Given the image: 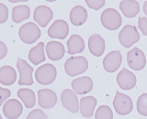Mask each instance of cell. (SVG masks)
I'll list each match as a JSON object with an SVG mask.
<instances>
[{
    "mask_svg": "<svg viewBox=\"0 0 147 119\" xmlns=\"http://www.w3.org/2000/svg\"><path fill=\"white\" fill-rule=\"evenodd\" d=\"M88 68V62L83 56L71 57L64 63V71L69 76L79 75Z\"/></svg>",
    "mask_w": 147,
    "mask_h": 119,
    "instance_id": "cell-1",
    "label": "cell"
},
{
    "mask_svg": "<svg viewBox=\"0 0 147 119\" xmlns=\"http://www.w3.org/2000/svg\"><path fill=\"white\" fill-rule=\"evenodd\" d=\"M100 21L104 27L109 30H116L121 25V17L114 8H107L101 13Z\"/></svg>",
    "mask_w": 147,
    "mask_h": 119,
    "instance_id": "cell-2",
    "label": "cell"
},
{
    "mask_svg": "<svg viewBox=\"0 0 147 119\" xmlns=\"http://www.w3.org/2000/svg\"><path fill=\"white\" fill-rule=\"evenodd\" d=\"M18 36L24 43H34L40 37V30L37 24L33 22H28L22 25L18 30Z\"/></svg>",
    "mask_w": 147,
    "mask_h": 119,
    "instance_id": "cell-3",
    "label": "cell"
},
{
    "mask_svg": "<svg viewBox=\"0 0 147 119\" xmlns=\"http://www.w3.org/2000/svg\"><path fill=\"white\" fill-rule=\"evenodd\" d=\"M57 75L56 68L50 63H46L44 65L38 68L35 72V78L40 84L48 85L55 80Z\"/></svg>",
    "mask_w": 147,
    "mask_h": 119,
    "instance_id": "cell-4",
    "label": "cell"
},
{
    "mask_svg": "<svg viewBox=\"0 0 147 119\" xmlns=\"http://www.w3.org/2000/svg\"><path fill=\"white\" fill-rule=\"evenodd\" d=\"M140 39V34L132 25H126L119 34V40L125 48H129Z\"/></svg>",
    "mask_w": 147,
    "mask_h": 119,
    "instance_id": "cell-5",
    "label": "cell"
},
{
    "mask_svg": "<svg viewBox=\"0 0 147 119\" xmlns=\"http://www.w3.org/2000/svg\"><path fill=\"white\" fill-rule=\"evenodd\" d=\"M113 106L117 114H121V116H126L132 111V100L128 95L117 92L113 100Z\"/></svg>",
    "mask_w": 147,
    "mask_h": 119,
    "instance_id": "cell-6",
    "label": "cell"
},
{
    "mask_svg": "<svg viewBox=\"0 0 147 119\" xmlns=\"http://www.w3.org/2000/svg\"><path fill=\"white\" fill-rule=\"evenodd\" d=\"M127 62L132 70L141 71L146 64L145 55L140 49L135 47L127 53Z\"/></svg>",
    "mask_w": 147,
    "mask_h": 119,
    "instance_id": "cell-7",
    "label": "cell"
},
{
    "mask_svg": "<svg viewBox=\"0 0 147 119\" xmlns=\"http://www.w3.org/2000/svg\"><path fill=\"white\" fill-rule=\"evenodd\" d=\"M17 68L18 69V72H20L18 84L20 85H31L33 84V79H32L33 68L30 66L25 60H23L21 58H18Z\"/></svg>",
    "mask_w": 147,
    "mask_h": 119,
    "instance_id": "cell-8",
    "label": "cell"
},
{
    "mask_svg": "<svg viewBox=\"0 0 147 119\" xmlns=\"http://www.w3.org/2000/svg\"><path fill=\"white\" fill-rule=\"evenodd\" d=\"M69 33V26L67 22L63 19H57L49 27L48 35L53 39H63Z\"/></svg>",
    "mask_w": 147,
    "mask_h": 119,
    "instance_id": "cell-9",
    "label": "cell"
},
{
    "mask_svg": "<svg viewBox=\"0 0 147 119\" xmlns=\"http://www.w3.org/2000/svg\"><path fill=\"white\" fill-rule=\"evenodd\" d=\"M122 57L119 50H113L106 55L103 60V67L106 72H114L119 68L121 64Z\"/></svg>",
    "mask_w": 147,
    "mask_h": 119,
    "instance_id": "cell-10",
    "label": "cell"
},
{
    "mask_svg": "<svg viewBox=\"0 0 147 119\" xmlns=\"http://www.w3.org/2000/svg\"><path fill=\"white\" fill-rule=\"evenodd\" d=\"M38 102L40 107L52 108L57 103V95L53 90L40 89L38 91Z\"/></svg>",
    "mask_w": 147,
    "mask_h": 119,
    "instance_id": "cell-11",
    "label": "cell"
},
{
    "mask_svg": "<svg viewBox=\"0 0 147 119\" xmlns=\"http://www.w3.org/2000/svg\"><path fill=\"white\" fill-rule=\"evenodd\" d=\"M117 82L122 90H131L136 85V76L134 73L123 68L117 75Z\"/></svg>",
    "mask_w": 147,
    "mask_h": 119,
    "instance_id": "cell-12",
    "label": "cell"
},
{
    "mask_svg": "<svg viewBox=\"0 0 147 119\" xmlns=\"http://www.w3.org/2000/svg\"><path fill=\"white\" fill-rule=\"evenodd\" d=\"M4 114L8 119H17L23 112L22 104L16 99H9L3 104Z\"/></svg>",
    "mask_w": 147,
    "mask_h": 119,
    "instance_id": "cell-13",
    "label": "cell"
},
{
    "mask_svg": "<svg viewBox=\"0 0 147 119\" xmlns=\"http://www.w3.org/2000/svg\"><path fill=\"white\" fill-rule=\"evenodd\" d=\"M61 101L63 106L72 113H76L80 109L77 96L70 89H65L63 91L61 94Z\"/></svg>",
    "mask_w": 147,
    "mask_h": 119,
    "instance_id": "cell-14",
    "label": "cell"
},
{
    "mask_svg": "<svg viewBox=\"0 0 147 119\" xmlns=\"http://www.w3.org/2000/svg\"><path fill=\"white\" fill-rule=\"evenodd\" d=\"M53 17V12L50 7L46 6H39L35 8L33 18L40 27H46L51 19Z\"/></svg>",
    "mask_w": 147,
    "mask_h": 119,
    "instance_id": "cell-15",
    "label": "cell"
},
{
    "mask_svg": "<svg viewBox=\"0 0 147 119\" xmlns=\"http://www.w3.org/2000/svg\"><path fill=\"white\" fill-rule=\"evenodd\" d=\"M71 85L75 93L77 94H85L89 93L93 88V82L90 77L84 76L74 80Z\"/></svg>",
    "mask_w": 147,
    "mask_h": 119,
    "instance_id": "cell-16",
    "label": "cell"
},
{
    "mask_svg": "<svg viewBox=\"0 0 147 119\" xmlns=\"http://www.w3.org/2000/svg\"><path fill=\"white\" fill-rule=\"evenodd\" d=\"M89 51L96 57H99L104 53L105 40L99 34H93L88 39Z\"/></svg>",
    "mask_w": 147,
    "mask_h": 119,
    "instance_id": "cell-17",
    "label": "cell"
},
{
    "mask_svg": "<svg viewBox=\"0 0 147 119\" xmlns=\"http://www.w3.org/2000/svg\"><path fill=\"white\" fill-rule=\"evenodd\" d=\"M46 53L52 61H59L64 55V47L59 41H50L46 45Z\"/></svg>",
    "mask_w": 147,
    "mask_h": 119,
    "instance_id": "cell-18",
    "label": "cell"
},
{
    "mask_svg": "<svg viewBox=\"0 0 147 119\" xmlns=\"http://www.w3.org/2000/svg\"><path fill=\"white\" fill-rule=\"evenodd\" d=\"M96 105V99L93 96H86L80 100V113L84 117L89 118L93 116Z\"/></svg>",
    "mask_w": 147,
    "mask_h": 119,
    "instance_id": "cell-19",
    "label": "cell"
},
{
    "mask_svg": "<svg viewBox=\"0 0 147 119\" xmlns=\"http://www.w3.org/2000/svg\"><path fill=\"white\" fill-rule=\"evenodd\" d=\"M119 8L126 17H134L140 11V5L135 0H123L119 3Z\"/></svg>",
    "mask_w": 147,
    "mask_h": 119,
    "instance_id": "cell-20",
    "label": "cell"
},
{
    "mask_svg": "<svg viewBox=\"0 0 147 119\" xmlns=\"http://www.w3.org/2000/svg\"><path fill=\"white\" fill-rule=\"evenodd\" d=\"M70 21L75 26H81L87 19V12L84 7L76 6L71 9L70 12Z\"/></svg>",
    "mask_w": 147,
    "mask_h": 119,
    "instance_id": "cell-21",
    "label": "cell"
},
{
    "mask_svg": "<svg viewBox=\"0 0 147 119\" xmlns=\"http://www.w3.org/2000/svg\"><path fill=\"white\" fill-rule=\"evenodd\" d=\"M67 47L69 54L80 53L85 49V41L81 36L74 34L67 41Z\"/></svg>",
    "mask_w": 147,
    "mask_h": 119,
    "instance_id": "cell-22",
    "label": "cell"
},
{
    "mask_svg": "<svg viewBox=\"0 0 147 119\" xmlns=\"http://www.w3.org/2000/svg\"><path fill=\"white\" fill-rule=\"evenodd\" d=\"M17 73L15 69L9 65L0 68V82L4 85H11L16 82Z\"/></svg>",
    "mask_w": 147,
    "mask_h": 119,
    "instance_id": "cell-23",
    "label": "cell"
},
{
    "mask_svg": "<svg viewBox=\"0 0 147 119\" xmlns=\"http://www.w3.org/2000/svg\"><path fill=\"white\" fill-rule=\"evenodd\" d=\"M30 61L37 65L45 61V54H44V43L40 42L37 46L32 48L29 52Z\"/></svg>",
    "mask_w": 147,
    "mask_h": 119,
    "instance_id": "cell-24",
    "label": "cell"
},
{
    "mask_svg": "<svg viewBox=\"0 0 147 119\" xmlns=\"http://www.w3.org/2000/svg\"><path fill=\"white\" fill-rule=\"evenodd\" d=\"M30 9L26 5L17 6L12 9V20L15 23H20L30 17Z\"/></svg>",
    "mask_w": 147,
    "mask_h": 119,
    "instance_id": "cell-25",
    "label": "cell"
},
{
    "mask_svg": "<svg viewBox=\"0 0 147 119\" xmlns=\"http://www.w3.org/2000/svg\"><path fill=\"white\" fill-rule=\"evenodd\" d=\"M18 96L20 97L27 108H31L35 105L36 97L34 92L30 89H20L18 91Z\"/></svg>",
    "mask_w": 147,
    "mask_h": 119,
    "instance_id": "cell-26",
    "label": "cell"
},
{
    "mask_svg": "<svg viewBox=\"0 0 147 119\" xmlns=\"http://www.w3.org/2000/svg\"><path fill=\"white\" fill-rule=\"evenodd\" d=\"M96 119H113L112 110L108 105H101L98 108L95 114Z\"/></svg>",
    "mask_w": 147,
    "mask_h": 119,
    "instance_id": "cell-27",
    "label": "cell"
},
{
    "mask_svg": "<svg viewBox=\"0 0 147 119\" xmlns=\"http://www.w3.org/2000/svg\"><path fill=\"white\" fill-rule=\"evenodd\" d=\"M137 111L142 116H147V94H142L137 100Z\"/></svg>",
    "mask_w": 147,
    "mask_h": 119,
    "instance_id": "cell-28",
    "label": "cell"
},
{
    "mask_svg": "<svg viewBox=\"0 0 147 119\" xmlns=\"http://www.w3.org/2000/svg\"><path fill=\"white\" fill-rule=\"evenodd\" d=\"M27 119H47V114L40 109H35L28 114Z\"/></svg>",
    "mask_w": 147,
    "mask_h": 119,
    "instance_id": "cell-29",
    "label": "cell"
},
{
    "mask_svg": "<svg viewBox=\"0 0 147 119\" xmlns=\"http://www.w3.org/2000/svg\"><path fill=\"white\" fill-rule=\"evenodd\" d=\"M105 0H86V5L94 10H98L105 5Z\"/></svg>",
    "mask_w": 147,
    "mask_h": 119,
    "instance_id": "cell-30",
    "label": "cell"
},
{
    "mask_svg": "<svg viewBox=\"0 0 147 119\" xmlns=\"http://www.w3.org/2000/svg\"><path fill=\"white\" fill-rule=\"evenodd\" d=\"M8 17V10L7 7L3 3L0 4V23H5Z\"/></svg>",
    "mask_w": 147,
    "mask_h": 119,
    "instance_id": "cell-31",
    "label": "cell"
},
{
    "mask_svg": "<svg viewBox=\"0 0 147 119\" xmlns=\"http://www.w3.org/2000/svg\"><path fill=\"white\" fill-rule=\"evenodd\" d=\"M138 26H139V29L142 31V33L147 36V17H140L139 20H138Z\"/></svg>",
    "mask_w": 147,
    "mask_h": 119,
    "instance_id": "cell-32",
    "label": "cell"
},
{
    "mask_svg": "<svg viewBox=\"0 0 147 119\" xmlns=\"http://www.w3.org/2000/svg\"><path fill=\"white\" fill-rule=\"evenodd\" d=\"M0 94H1V99H0V104H4V101L7 100L9 96H10L11 93L8 89L5 88H0Z\"/></svg>",
    "mask_w": 147,
    "mask_h": 119,
    "instance_id": "cell-33",
    "label": "cell"
},
{
    "mask_svg": "<svg viewBox=\"0 0 147 119\" xmlns=\"http://www.w3.org/2000/svg\"><path fill=\"white\" fill-rule=\"evenodd\" d=\"M7 52V46L5 44L3 41H0V59H3L6 54Z\"/></svg>",
    "mask_w": 147,
    "mask_h": 119,
    "instance_id": "cell-34",
    "label": "cell"
},
{
    "mask_svg": "<svg viewBox=\"0 0 147 119\" xmlns=\"http://www.w3.org/2000/svg\"><path fill=\"white\" fill-rule=\"evenodd\" d=\"M144 12L145 15L147 16V1H145L144 4Z\"/></svg>",
    "mask_w": 147,
    "mask_h": 119,
    "instance_id": "cell-35",
    "label": "cell"
}]
</instances>
